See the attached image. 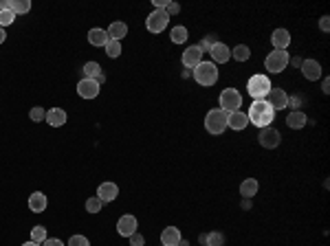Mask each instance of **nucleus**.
<instances>
[{"label": "nucleus", "mask_w": 330, "mask_h": 246, "mask_svg": "<svg viewBox=\"0 0 330 246\" xmlns=\"http://www.w3.org/2000/svg\"><path fill=\"white\" fill-rule=\"evenodd\" d=\"M273 117H275V110L268 106L266 99H258L249 106V112H247V119L249 123H253L256 127H271L273 123Z\"/></svg>", "instance_id": "nucleus-1"}, {"label": "nucleus", "mask_w": 330, "mask_h": 246, "mask_svg": "<svg viewBox=\"0 0 330 246\" xmlns=\"http://www.w3.org/2000/svg\"><path fill=\"white\" fill-rule=\"evenodd\" d=\"M271 88H273L271 79L262 73L251 75L249 82H247V92H249V97H253V101H258V99H266V94L271 92Z\"/></svg>", "instance_id": "nucleus-2"}, {"label": "nucleus", "mask_w": 330, "mask_h": 246, "mask_svg": "<svg viewBox=\"0 0 330 246\" xmlns=\"http://www.w3.org/2000/svg\"><path fill=\"white\" fill-rule=\"evenodd\" d=\"M194 82L198 86H214L218 82V66L214 62H200L194 68Z\"/></svg>", "instance_id": "nucleus-3"}, {"label": "nucleus", "mask_w": 330, "mask_h": 246, "mask_svg": "<svg viewBox=\"0 0 330 246\" xmlns=\"http://www.w3.org/2000/svg\"><path fill=\"white\" fill-rule=\"evenodd\" d=\"M205 130L209 132V134L218 136L223 134L225 130H227V112L220 110V108H216V110H209L205 117Z\"/></svg>", "instance_id": "nucleus-4"}, {"label": "nucleus", "mask_w": 330, "mask_h": 246, "mask_svg": "<svg viewBox=\"0 0 330 246\" xmlns=\"http://www.w3.org/2000/svg\"><path fill=\"white\" fill-rule=\"evenodd\" d=\"M218 101H220V110L231 115V112L240 110V106H242V94H240L238 88H225V91L220 92Z\"/></svg>", "instance_id": "nucleus-5"}, {"label": "nucleus", "mask_w": 330, "mask_h": 246, "mask_svg": "<svg viewBox=\"0 0 330 246\" xmlns=\"http://www.w3.org/2000/svg\"><path fill=\"white\" fill-rule=\"evenodd\" d=\"M289 60H291V55L286 53V51H271V53L264 58V68H266L268 73H282V70H286V66H289Z\"/></svg>", "instance_id": "nucleus-6"}, {"label": "nucleus", "mask_w": 330, "mask_h": 246, "mask_svg": "<svg viewBox=\"0 0 330 246\" xmlns=\"http://www.w3.org/2000/svg\"><path fill=\"white\" fill-rule=\"evenodd\" d=\"M167 25H169V16L163 9H154V11L145 18V27H148L150 33H161V31H165Z\"/></svg>", "instance_id": "nucleus-7"}, {"label": "nucleus", "mask_w": 330, "mask_h": 246, "mask_svg": "<svg viewBox=\"0 0 330 246\" xmlns=\"http://www.w3.org/2000/svg\"><path fill=\"white\" fill-rule=\"evenodd\" d=\"M258 141H260V145L264 150H275L277 145L282 143V136H280V132H277L275 127H262Z\"/></svg>", "instance_id": "nucleus-8"}, {"label": "nucleus", "mask_w": 330, "mask_h": 246, "mask_svg": "<svg viewBox=\"0 0 330 246\" xmlns=\"http://www.w3.org/2000/svg\"><path fill=\"white\" fill-rule=\"evenodd\" d=\"M266 101L273 110H284L289 106V94L282 91V88H271V92L266 94Z\"/></svg>", "instance_id": "nucleus-9"}, {"label": "nucleus", "mask_w": 330, "mask_h": 246, "mask_svg": "<svg viewBox=\"0 0 330 246\" xmlns=\"http://www.w3.org/2000/svg\"><path fill=\"white\" fill-rule=\"evenodd\" d=\"M99 91H101V86H99L95 79H86V77H84L82 82L77 84V94L82 99H95L97 94H99Z\"/></svg>", "instance_id": "nucleus-10"}, {"label": "nucleus", "mask_w": 330, "mask_h": 246, "mask_svg": "<svg viewBox=\"0 0 330 246\" xmlns=\"http://www.w3.org/2000/svg\"><path fill=\"white\" fill-rule=\"evenodd\" d=\"M136 229H139V224H136V217L134 215H121L119 222H117V233L121 235V238H130L132 233H136Z\"/></svg>", "instance_id": "nucleus-11"}, {"label": "nucleus", "mask_w": 330, "mask_h": 246, "mask_svg": "<svg viewBox=\"0 0 330 246\" xmlns=\"http://www.w3.org/2000/svg\"><path fill=\"white\" fill-rule=\"evenodd\" d=\"M299 68H301V75H304L308 82H317V79L322 77V64H319L317 60H304Z\"/></svg>", "instance_id": "nucleus-12"}, {"label": "nucleus", "mask_w": 330, "mask_h": 246, "mask_svg": "<svg viewBox=\"0 0 330 246\" xmlns=\"http://www.w3.org/2000/svg\"><path fill=\"white\" fill-rule=\"evenodd\" d=\"M202 55L205 53L198 49V44L187 46V49L183 51V66H185V68H196V66L202 62Z\"/></svg>", "instance_id": "nucleus-13"}, {"label": "nucleus", "mask_w": 330, "mask_h": 246, "mask_svg": "<svg viewBox=\"0 0 330 246\" xmlns=\"http://www.w3.org/2000/svg\"><path fill=\"white\" fill-rule=\"evenodd\" d=\"M117 196H119V187L115 183H101L97 187V198L101 202H112Z\"/></svg>", "instance_id": "nucleus-14"}, {"label": "nucleus", "mask_w": 330, "mask_h": 246, "mask_svg": "<svg viewBox=\"0 0 330 246\" xmlns=\"http://www.w3.org/2000/svg\"><path fill=\"white\" fill-rule=\"evenodd\" d=\"M209 55H211V62H214V64H225V62H229V58H231V51H229L227 44L216 42V44L211 46Z\"/></svg>", "instance_id": "nucleus-15"}, {"label": "nucleus", "mask_w": 330, "mask_h": 246, "mask_svg": "<svg viewBox=\"0 0 330 246\" xmlns=\"http://www.w3.org/2000/svg\"><path fill=\"white\" fill-rule=\"evenodd\" d=\"M271 44L275 46L273 51H286L289 44H291V33L286 29H275L273 35H271Z\"/></svg>", "instance_id": "nucleus-16"}, {"label": "nucleus", "mask_w": 330, "mask_h": 246, "mask_svg": "<svg viewBox=\"0 0 330 246\" xmlns=\"http://www.w3.org/2000/svg\"><path fill=\"white\" fill-rule=\"evenodd\" d=\"M247 125H249L247 112H242V110H235V112H231V115H227V127H231V130L240 132V130H244V127H247Z\"/></svg>", "instance_id": "nucleus-17"}, {"label": "nucleus", "mask_w": 330, "mask_h": 246, "mask_svg": "<svg viewBox=\"0 0 330 246\" xmlns=\"http://www.w3.org/2000/svg\"><path fill=\"white\" fill-rule=\"evenodd\" d=\"M181 231L176 229V226H165L163 233H161V244L163 246H178L181 242Z\"/></svg>", "instance_id": "nucleus-18"}, {"label": "nucleus", "mask_w": 330, "mask_h": 246, "mask_svg": "<svg viewBox=\"0 0 330 246\" xmlns=\"http://www.w3.org/2000/svg\"><path fill=\"white\" fill-rule=\"evenodd\" d=\"M46 205H49V200H46V196L42 191H33L29 196V209L33 214H42L46 209Z\"/></svg>", "instance_id": "nucleus-19"}, {"label": "nucleus", "mask_w": 330, "mask_h": 246, "mask_svg": "<svg viewBox=\"0 0 330 246\" xmlns=\"http://www.w3.org/2000/svg\"><path fill=\"white\" fill-rule=\"evenodd\" d=\"M46 123H49L51 127H62L66 123V112L62 110V108H51L49 112H46Z\"/></svg>", "instance_id": "nucleus-20"}, {"label": "nucleus", "mask_w": 330, "mask_h": 246, "mask_svg": "<svg viewBox=\"0 0 330 246\" xmlns=\"http://www.w3.org/2000/svg\"><path fill=\"white\" fill-rule=\"evenodd\" d=\"M306 123H308V117H306L301 110H293L289 117H286V125L293 127V130H301Z\"/></svg>", "instance_id": "nucleus-21"}, {"label": "nucleus", "mask_w": 330, "mask_h": 246, "mask_svg": "<svg viewBox=\"0 0 330 246\" xmlns=\"http://www.w3.org/2000/svg\"><path fill=\"white\" fill-rule=\"evenodd\" d=\"M106 33H108V37H110V40L121 42V37L128 35V25H126V22H112V25L108 27Z\"/></svg>", "instance_id": "nucleus-22"}, {"label": "nucleus", "mask_w": 330, "mask_h": 246, "mask_svg": "<svg viewBox=\"0 0 330 246\" xmlns=\"http://www.w3.org/2000/svg\"><path fill=\"white\" fill-rule=\"evenodd\" d=\"M108 42H110V37H108V33L103 29H91L88 31V44L93 46H106Z\"/></svg>", "instance_id": "nucleus-23"}, {"label": "nucleus", "mask_w": 330, "mask_h": 246, "mask_svg": "<svg viewBox=\"0 0 330 246\" xmlns=\"http://www.w3.org/2000/svg\"><path fill=\"white\" fill-rule=\"evenodd\" d=\"M258 187H260V184H258L256 178H247V181H242V184H240V196L251 200V198L258 193Z\"/></svg>", "instance_id": "nucleus-24"}, {"label": "nucleus", "mask_w": 330, "mask_h": 246, "mask_svg": "<svg viewBox=\"0 0 330 246\" xmlns=\"http://www.w3.org/2000/svg\"><path fill=\"white\" fill-rule=\"evenodd\" d=\"M187 37H190V33H187V27H183V25L174 27V29L169 31V40H172L174 44H185Z\"/></svg>", "instance_id": "nucleus-25"}, {"label": "nucleus", "mask_w": 330, "mask_h": 246, "mask_svg": "<svg viewBox=\"0 0 330 246\" xmlns=\"http://www.w3.org/2000/svg\"><path fill=\"white\" fill-rule=\"evenodd\" d=\"M84 75H86V79H97L101 73V66L97 64V62H86L84 64Z\"/></svg>", "instance_id": "nucleus-26"}, {"label": "nucleus", "mask_w": 330, "mask_h": 246, "mask_svg": "<svg viewBox=\"0 0 330 246\" xmlns=\"http://www.w3.org/2000/svg\"><path fill=\"white\" fill-rule=\"evenodd\" d=\"M231 58L238 60V62H247L249 58H251V51H249L247 44H238L233 51H231Z\"/></svg>", "instance_id": "nucleus-27"}, {"label": "nucleus", "mask_w": 330, "mask_h": 246, "mask_svg": "<svg viewBox=\"0 0 330 246\" xmlns=\"http://www.w3.org/2000/svg\"><path fill=\"white\" fill-rule=\"evenodd\" d=\"M225 244V235L214 231V233H205V246H223Z\"/></svg>", "instance_id": "nucleus-28"}, {"label": "nucleus", "mask_w": 330, "mask_h": 246, "mask_svg": "<svg viewBox=\"0 0 330 246\" xmlns=\"http://www.w3.org/2000/svg\"><path fill=\"white\" fill-rule=\"evenodd\" d=\"M103 49H106V55H108V58L115 60V58H119V55H121V42L110 40L106 46H103Z\"/></svg>", "instance_id": "nucleus-29"}, {"label": "nucleus", "mask_w": 330, "mask_h": 246, "mask_svg": "<svg viewBox=\"0 0 330 246\" xmlns=\"http://www.w3.org/2000/svg\"><path fill=\"white\" fill-rule=\"evenodd\" d=\"M11 11L16 13V16H25V13L31 11V2H29V0H16Z\"/></svg>", "instance_id": "nucleus-30"}, {"label": "nucleus", "mask_w": 330, "mask_h": 246, "mask_svg": "<svg viewBox=\"0 0 330 246\" xmlns=\"http://www.w3.org/2000/svg\"><path fill=\"white\" fill-rule=\"evenodd\" d=\"M46 238H49V235H46V229H44V226H33V229H31V242L42 244Z\"/></svg>", "instance_id": "nucleus-31"}, {"label": "nucleus", "mask_w": 330, "mask_h": 246, "mask_svg": "<svg viewBox=\"0 0 330 246\" xmlns=\"http://www.w3.org/2000/svg\"><path fill=\"white\" fill-rule=\"evenodd\" d=\"M216 42H218V40H216V35H214V33H209V35H205V37H202V42L198 44V49H200L202 53H209V51H211V46H214Z\"/></svg>", "instance_id": "nucleus-32"}, {"label": "nucleus", "mask_w": 330, "mask_h": 246, "mask_svg": "<svg viewBox=\"0 0 330 246\" xmlns=\"http://www.w3.org/2000/svg\"><path fill=\"white\" fill-rule=\"evenodd\" d=\"M13 20H16V13L11 11V9H4V11H0V27H9L13 25Z\"/></svg>", "instance_id": "nucleus-33"}, {"label": "nucleus", "mask_w": 330, "mask_h": 246, "mask_svg": "<svg viewBox=\"0 0 330 246\" xmlns=\"http://www.w3.org/2000/svg\"><path fill=\"white\" fill-rule=\"evenodd\" d=\"M101 207H103V202L99 200L97 196L95 198H88V200H86V211H88V214H99V211H101Z\"/></svg>", "instance_id": "nucleus-34"}, {"label": "nucleus", "mask_w": 330, "mask_h": 246, "mask_svg": "<svg viewBox=\"0 0 330 246\" xmlns=\"http://www.w3.org/2000/svg\"><path fill=\"white\" fill-rule=\"evenodd\" d=\"M68 246H91V242H88L86 235H70Z\"/></svg>", "instance_id": "nucleus-35"}, {"label": "nucleus", "mask_w": 330, "mask_h": 246, "mask_svg": "<svg viewBox=\"0 0 330 246\" xmlns=\"http://www.w3.org/2000/svg\"><path fill=\"white\" fill-rule=\"evenodd\" d=\"M29 117L33 121H44L46 119V110H44V108H40V106H35V108H31Z\"/></svg>", "instance_id": "nucleus-36"}, {"label": "nucleus", "mask_w": 330, "mask_h": 246, "mask_svg": "<svg viewBox=\"0 0 330 246\" xmlns=\"http://www.w3.org/2000/svg\"><path fill=\"white\" fill-rule=\"evenodd\" d=\"M163 11L167 13L169 18H172V16H176V13L181 11V4H178V2H167V4H165V9H163Z\"/></svg>", "instance_id": "nucleus-37"}, {"label": "nucleus", "mask_w": 330, "mask_h": 246, "mask_svg": "<svg viewBox=\"0 0 330 246\" xmlns=\"http://www.w3.org/2000/svg\"><path fill=\"white\" fill-rule=\"evenodd\" d=\"M128 240H130V246H143L145 244V238L139 233V231H136V233H132Z\"/></svg>", "instance_id": "nucleus-38"}, {"label": "nucleus", "mask_w": 330, "mask_h": 246, "mask_svg": "<svg viewBox=\"0 0 330 246\" xmlns=\"http://www.w3.org/2000/svg\"><path fill=\"white\" fill-rule=\"evenodd\" d=\"M299 106H301V97H299V94H293V97H289V106H286V108L299 110Z\"/></svg>", "instance_id": "nucleus-39"}, {"label": "nucleus", "mask_w": 330, "mask_h": 246, "mask_svg": "<svg viewBox=\"0 0 330 246\" xmlns=\"http://www.w3.org/2000/svg\"><path fill=\"white\" fill-rule=\"evenodd\" d=\"M42 246H64V242L58 238H46L44 242H42Z\"/></svg>", "instance_id": "nucleus-40"}, {"label": "nucleus", "mask_w": 330, "mask_h": 246, "mask_svg": "<svg viewBox=\"0 0 330 246\" xmlns=\"http://www.w3.org/2000/svg\"><path fill=\"white\" fill-rule=\"evenodd\" d=\"M319 29H322L324 33H328V31H330V18H328V16H324L322 20H319Z\"/></svg>", "instance_id": "nucleus-41"}, {"label": "nucleus", "mask_w": 330, "mask_h": 246, "mask_svg": "<svg viewBox=\"0 0 330 246\" xmlns=\"http://www.w3.org/2000/svg\"><path fill=\"white\" fill-rule=\"evenodd\" d=\"M301 62H304L301 58H291V60H289V64H293V66H297V68H299V66H301Z\"/></svg>", "instance_id": "nucleus-42"}, {"label": "nucleus", "mask_w": 330, "mask_h": 246, "mask_svg": "<svg viewBox=\"0 0 330 246\" xmlns=\"http://www.w3.org/2000/svg\"><path fill=\"white\" fill-rule=\"evenodd\" d=\"M322 91L326 92V94L330 92V79H324V84H322Z\"/></svg>", "instance_id": "nucleus-43"}, {"label": "nucleus", "mask_w": 330, "mask_h": 246, "mask_svg": "<svg viewBox=\"0 0 330 246\" xmlns=\"http://www.w3.org/2000/svg\"><path fill=\"white\" fill-rule=\"evenodd\" d=\"M4 40H7V33H4V29H2V27H0V44H2Z\"/></svg>", "instance_id": "nucleus-44"}, {"label": "nucleus", "mask_w": 330, "mask_h": 246, "mask_svg": "<svg viewBox=\"0 0 330 246\" xmlns=\"http://www.w3.org/2000/svg\"><path fill=\"white\" fill-rule=\"evenodd\" d=\"M242 207H244V209H249V207H251V202H249V198H244V200H242Z\"/></svg>", "instance_id": "nucleus-45"}, {"label": "nucleus", "mask_w": 330, "mask_h": 246, "mask_svg": "<svg viewBox=\"0 0 330 246\" xmlns=\"http://www.w3.org/2000/svg\"><path fill=\"white\" fill-rule=\"evenodd\" d=\"M22 246H42V244H37V242H31V240H29V242H25Z\"/></svg>", "instance_id": "nucleus-46"}, {"label": "nucleus", "mask_w": 330, "mask_h": 246, "mask_svg": "<svg viewBox=\"0 0 330 246\" xmlns=\"http://www.w3.org/2000/svg\"><path fill=\"white\" fill-rule=\"evenodd\" d=\"M178 246H190V242H187V240H181V242H178Z\"/></svg>", "instance_id": "nucleus-47"}]
</instances>
